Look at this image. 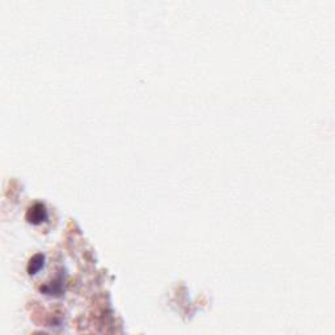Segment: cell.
<instances>
[{
  "label": "cell",
  "instance_id": "cell-1",
  "mask_svg": "<svg viewBox=\"0 0 335 335\" xmlns=\"http://www.w3.org/2000/svg\"><path fill=\"white\" fill-rule=\"evenodd\" d=\"M47 219V209L41 202H36L26 212V220L32 224H40Z\"/></svg>",
  "mask_w": 335,
  "mask_h": 335
},
{
  "label": "cell",
  "instance_id": "cell-2",
  "mask_svg": "<svg viewBox=\"0 0 335 335\" xmlns=\"http://www.w3.org/2000/svg\"><path fill=\"white\" fill-rule=\"evenodd\" d=\"M41 291L45 294H50V296L62 294V292H63V278H62V275L56 276L51 283L45 284L43 287H41Z\"/></svg>",
  "mask_w": 335,
  "mask_h": 335
},
{
  "label": "cell",
  "instance_id": "cell-3",
  "mask_svg": "<svg viewBox=\"0 0 335 335\" xmlns=\"http://www.w3.org/2000/svg\"><path fill=\"white\" fill-rule=\"evenodd\" d=\"M43 264H45V255L41 253L36 254V255L32 257L29 263H28V272H29L30 275H34V274H37L43 267Z\"/></svg>",
  "mask_w": 335,
  "mask_h": 335
}]
</instances>
